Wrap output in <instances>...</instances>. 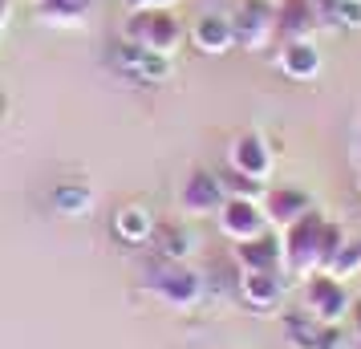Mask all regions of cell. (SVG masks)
Here are the masks:
<instances>
[{"instance_id":"obj_1","label":"cell","mask_w":361,"mask_h":349,"mask_svg":"<svg viewBox=\"0 0 361 349\" xmlns=\"http://www.w3.org/2000/svg\"><path fill=\"white\" fill-rule=\"evenodd\" d=\"M122 33H126L130 45H138L150 57H171L183 41V25L171 8H138V13L126 17Z\"/></svg>"},{"instance_id":"obj_2","label":"cell","mask_w":361,"mask_h":349,"mask_svg":"<svg viewBox=\"0 0 361 349\" xmlns=\"http://www.w3.org/2000/svg\"><path fill=\"white\" fill-rule=\"evenodd\" d=\"M321 228H325V219L317 216V212H309L300 224L280 232V268L284 272L305 276V281L317 272V260H321Z\"/></svg>"},{"instance_id":"obj_3","label":"cell","mask_w":361,"mask_h":349,"mask_svg":"<svg viewBox=\"0 0 361 349\" xmlns=\"http://www.w3.org/2000/svg\"><path fill=\"white\" fill-rule=\"evenodd\" d=\"M305 313L317 321V325H337L345 321L349 313V288H345L341 276H333V272H312L309 281H305Z\"/></svg>"},{"instance_id":"obj_4","label":"cell","mask_w":361,"mask_h":349,"mask_svg":"<svg viewBox=\"0 0 361 349\" xmlns=\"http://www.w3.org/2000/svg\"><path fill=\"white\" fill-rule=\"evenodd\" d=\"M142 284H147V293H154V297L163 300V305H171V309H187V305H195V297H199V272H191V268L179 264V260L154 264Z\"/></svg>"},{"instance_id":"obj_5","label":"cell","mask_w":361,"mask_h":349,"mask_svg":"<svg viewBox=\"0 0 361 349\" xmlns=\"http://www.w3.org/2000/svg\"><path fill=\"white\" fill-rule=\"evenodd\" d=\"M179 203L187 216H219V207L228 203V187L212 171H191L179 191Z\"/></svg>"},{"instance_id":"obj_6","label":"cell","mask_w":361,"mask_h":349,"mask_svg":"<svg viewBox=\"0 0 361 349\" xmlns=\"http://www.w3.org/2000/svg\"><path fill=\"white\" fill-rule=\"evenodd\" d=\"M219 232L228 235V240H235V244L264 235V232H268L264 207L256 200H240V195H231V200L219 207Z\"/></svg>"},{"instance_id":"obj_7","label":"cell","mask_w":361,"mask_h":349,"mask_svg":"<svg viewBox=\"0 0 361 349\" xmlns=\"http://www.w3.org/2000/svg\"><path fill=\"white\" fill-rule=\"evenodd\" d=\"M260 207H264L268 228H276V232L293 228V224H300L309 212H317V207H312V200L300 191V187H272V191L264 195Z\"/></svg>"},{"instance_id":"obj_8","label":"cell","mask_w":361,"mask_h":349,"mask_svg":"<svg viewBox=\"0 0 361 349\" xmlns=\"http://www.w3.org/2000/svg\"><path fill=\"white\" fill-rule=\"evenodd\" d=\"M228 163H231V171H240L247 179L264 183L268 171H272V150H268V142H264L260 134H240L228 150Z\"/></svg>"},{"instance_id":"obj_9","label":"cell","mask_w":361,"mask_h":349,"mask_svg":"<svg viewBox=\"0 0 361 349\" xmlns=\"http://www.w3.org/2000/svg\"><path fill=\"white\" fill-rule=\"evenodd\" d=\"M235 260L247 272H280V240L268 232L256 240H244V244H235Z\"/></svg>"},{"instance_id":"obj_10","label":"cell","mask_w":361,"mask_h":349,"mask_svg":"<svg viewBox=\"0 0 361 349\" xmlns=\"http://www.w3.org/2000/svg\"><path fill=\"white\" fill-rule=\"evenodd\" d=\"M191 37H195V45L203 53H228L231 45H235V25H231L228 17H219V13H203V17L195 20Z\"/></svg>"},{"instance_id":"obj_11","label":"cell","mask_w":361,"mask_h":349,"mask_svg":"<svg viewBox=\"0 0 361 349\" xmlns=\"http://www.w3.org/2000/svg\"><path fill=\"white\" fill-rule=\"evenodd\" d=\"M240 293L252 309H260V313H272L280 305V276L276 272H247L240 276Z\"/></svg>"},{"instance_id":"obj_12","label":"cell","mask_w":361,"mask_h":349,"mask_svg":"<svg viewBox=\"0 0 361 349\" xmlns=\"http://www.w3.org/2000/svg\"><path fill=\"white\" fill-rule=\"evenodd\" d=\"M280 66H284L288 78L309 82V78H317V69H321V53H317V45H309V41H284V45H280Z\"/></svg>"},{"instance_id":"obj_13","label":"cell","mask_w":361,"mask_h":349,"mask_svg":"<svg viewBox=\"0 0 361 349\" xmlns=\"http://www.w3.org/2000/svg\"><path fill=\"white\" fill-rule=\"evenodd\" d=\"M317 25L309 0H284L276 13V29L284 33V41H309V29Z\"/></svg>"},{"instance_id":"obj_14","label":"cell","mask_w":361,"mask_h":349,"mask_svg":"<svg viewBox=\"0 0 361 349\" xmlns=\"http://www.w3.org/2000/svg\"><path fill=\"white\" fill-rule=\"evenodd\" d=\"M37 13H41L45 25H78L85 13V4H78V0H41Z\"/></svg>"},{"instance_id":"obj_15","label":"cell","mask_w":361,"mask_h":349,"mask_svg":"<svg viewBox=\"0 0 361 349\" xmlns=\"http://www.w3.org/2000/svg\"><path fill=\"white\" fill-rule=\"evenodd\" d=\"M341 248H345V228L333 224V219H325V228H321V260H317V272H329L333 260L341 256Z\"/></svg>"},{"instance_id":"obj_16","label":"cell","mask_w":361,"mask_h":349,"mask_svg":"<svg viewBox=\"0 0 361 349\" xmlns=\"http://www.w3.org/2000/svg\"><path fill=\"white\" fill-rule=\"evenodd\" d=\"M333 276H361V240H345V248H341V256L333 260V268H329Z\"/></svg>"},{"instance_id":"obj_17","label":"cell","mask_w":361,"mask_h":349,"mask_svg":"<svg viewBox=\"0 0 361 349\" xmlns=\"http://www.w3.org/2000/svg\"><path fill=\"white\" fill-rule=\"evenodd\" d=\"M224 187H228V200H231V195L252 200V195L260 191V183H256V179H247V175H240V171H228V175H224Z\"/></svg>"},{"instance_id":"obj_18","label":"cell","mask_w":361,"mask_h":349,"mask_svg":"<svg viewBox=\"0 0 361 349\" xmlns=\"http://www.w3.org/2000/svg\"><path fill=\"white\" fill-rule=\"evenodd\" d=\"M118 228H122V232L130 235V240H142V235L150 232L147 216H142V212H138V207H130V212H122V216H118Z\"/></svg>"},{"instance_id":"obj_19","label":"cell","mask_w":361,"mask_h":349,"mask_svg":"<svg viewBox=\"0 0 361 349\" xmlns=\"http://www.w3.org/2000/svg\"><path fill=\"white\" fill-rule=\"evenodd\" d=\"M175 0H126V8L130 13H138V8H171Z\"/></svg>"},{"instance_id":"obj_20","label":"cell","mask_w":361,"mask_h":349,"mask_svg":"<svg viewBox=\"0 0 361 349\" xmlns=\"http://www.w3.org/2000/svg\"><path fill=\"white\" fill-rule=\"evenodd\" d=\"M8 25V0H0V29Z\"/></svg>"},{"instance_id":"obj_21","label":"cell","mask_w":361,"mask_h":349,"mask_svg":"<svg viewBox=\"0 0 361 349\" xmlns=\"http://www.w3.org/2000/svg\"><path fill=\"white\" fill-rule=\"evenodd\" d=\"M78 4H85V0H78Z\"/></svg>"},{"instance_id":"obj_22","label":"cell","mask_w":361,"mask_h":349,"mask_svg":"<svg viewBox=\"0 0 361 349\" xmlns=\"http://www.w3.org/2000/svg\"><path fill=\"white\" fill-rule=\"evenodd\" d=\"M33 4H41V0H33Z\"/></svg>"}]
</instances>
